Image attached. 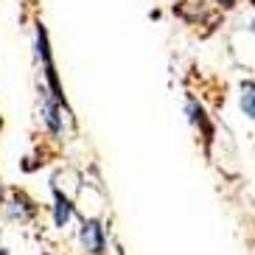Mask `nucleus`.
Returning <instances> with one entry per match:
<instances>
[{
    "mask_svg": "<svg viewBox=\"0 0 255 255\" xmlns=\"http://www.w3.org/2000/svg\"><path fill=\"white\" fill-rule=\"evenodd\" d=\"M188 118H191V124H194L196 129H202V135H205V143L213 140V124L208 121V115H205V110L199 107V101H188Z\"/></svg>",
    "mask_w": 255,
    "mask_h": 255,
    "instance_id": "6",
    "label": "nucleus"
},
{
    "mask_svg": "<svg viewBox=\"0 0 255 255\" xmlns=\"http://www.w3.org/2000/svg\"><path fill=\"white\" fill-rule=\"evenodd\" d=\"M0 205H3V185H0Z\"/></svg>",
    "mask_w": 255,
    "mask_h": 255,
    "instance_id": "10",
    "label": "nucleus"
},
{
    "mask_svg": "<svg viewBox=\"0 0 255 255\" xmlns=\"http://www.w3.org/2000/svg\"><path fill=\"white\" fill-rule=\"evenodd\" d=\"M0 255H8V250H6V247H0Z\"/></svg>",
    "mask_w": 255,
    "mask_h": 255,
    "instance_id": "9",
    "label": "nucleus"
},
{
    "mask_svg": "<svg viewBox=\"0 0 255 255\" xmlns=\"http://www.w3.org/2000/svg\"><path fill=\"white\" fill-rule=\"evenodd\" d=\"M241 113L247 115L250 121L255 118V93H253V82H244V87H241Z\"/></svg>",
    "mask_w": 255,
    "mask_h": 255,
    "instance_id": "7",
    "label": "nucleus"
},
{
    "mask_svg": "<svg viewBox=\"0 0 255 255\" xmlns=\"http://www.w3.org/2000/svg\"><path fill=\"white\" fill-rule=\"evenodd\" d=\"M70 219H73V202L53 185V225L59 227V230H65Z\"/></svg>",
    "mask_w": 255,
    "mask_h": 255,
    "instance_id": "4",
    "label": "nucleus"
},
{
    "mask_svg": "<svg viewBox=\"0 0 255 255\" xmlns=\"http://www.w3.org/2000/svg\"><path fill=\"white\" fill-rule=\"evenodd\" d=\"M37 56L42 59V73H45V82H48V93L62 110H68V98L62 93V84H59V76H56V65H53V56H51V45H48V31L42 23H37Z\"/></svg>",
    "mask_w": 255,
    "mask_h": 255,
    "instance_id": "1",
    "label": "nucleus"
},
{
    "mask_svg": "<svg viewBox=\"0 0 255 255\" xmlns=\"http://www.w3.org/2000/svg\"><path fill=\"white\" fill-rule=\"evenodd\" d=\"M82 247L87 255H104L107 253L104 227H101L98 219H82Z\"/></svg>",
    "mask_w": 255,
    "mask_h": 255,
    "instance_id": "3",
    "label": "nucleus"
},
{
    "mask_svg": "<svg viewBox=\"0 0 255 255\" xmlns=\"http://www.w3.org/2000/svg\"><path fill=\"white\" fill-rule=\"evenodd\" d=\"M39 213V205L31 199L25 191H20V188H11V196H8L6 202V216L11 219V222H20V225H28V222H34Z\"/></svg>",
    "mask_w": 255,
    "mask_h": 255,
    "instance_id": "2",
    "label": "nucleus"
},
{
    "mask_svg": "<svg viewBox=\"0 0 255 255\" xmlns=\"http://www.w3.org/2000/svg\"><path fill=\"white\" fill-rule=\"evenodd\" d=\"M216 3H219L222 8H233V6H236V0H216Z\"/></svg>",
    "mask_w": 255,
    "mask_h": 255,
    "instance_id": "8",
    "label": "nucleus"
},
{
    "mask_svg": "<svg viewBox=\"0 0 255 255\" xmlns=\"http://www.w3.org/2000/svg\"><path fill=\"white\" fill-rule=\"evenodd\" d=\"M0 129H3V115H0Z\"/></svg>",
    "mask_w": 255,
    "mask_h": 255,
    "instance_id": "11",
    "label": "nucleus"
},
{
    "mask_svg": "<svg viewBox=\"0 0 255 255\" xmlns=\"http://www.w3.org/2000/svg\"><path fill=\"white\" fill-rule=\"evenodd\" d=\"M42 121H45V127L51 129V135H62V127H65V121H62V107L56 104L51 96L42 101Z\"/></svg>",
    "mask_w": 255,
    "mask_h": 255,
    "instance_id": "5",
    "label": "nucleus"
}]
</instances>
